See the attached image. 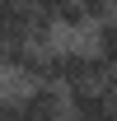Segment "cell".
Returning a JSON list of instances; mask_svg holds the SVG:
<instances>
[{"instance_id": "2", "label": "cell", "mask_w": 117, "mask_h": 121, "mask_svg": "<svg viewBox=\"0 0 117 121\" xmlns=\"http://www.w3.org/2000/svg\"><path fill=\"white\" fill-rule=\"evenodd\" d=\"M28 19H33V9L24 0H0V33L10 47H28Z\"/></svg>"}, {"instance_id": "3", "label": "cell", "mask_w": 117, "mask_h": 121, "mask_svg": "<svg viewBox=\"0 0 117 121\" xmlns=\"http://www.w3.org/2000/svg\"><path fill=\"white\" fill-rule=\"evenodd\" d=\"M94 33V56L108 65V70H117V19H108V23H98Z\"/></svg>"}, {"instance_id": "4", "label": "cell", "mask_w": 117, "mask_h": 121, "mask_svg": "<svg viewBox=\"0 0 117 121\" xmlns=\"http://www.w3.org/2000/svg\"><path fill=\"white\" fill-rule=\"evenodd\" d=\"M80 9H84V23H89V28H98V23L117 19V0H80Z\"/></svg>"}, {"instance_id": "7", "label": "cell", "mask_w": 117, "mask_h": 121, "mask_svg": "<svg viewBox=\"0 0 117 121\" xmlns=\"http://www.w3.org/2000/svg\"><path fill=\"white\" fill-rule=\"evenodd\" d=\"M56 121H75V117H70V112H66V117H56Z\"/></svg>"}, {"instance_id": "5", "label": "cell", "mask_w": 117, "mask_h": 121, "mask_svg": "<svg viewBox=\"0 0 117 121\" xmlns=\"http://www.w3.org/2000/svg\"><path fill=\"white\" fill-rule=\"evenodd\" d=\"M98 89H103V93L117 103V70H108V75H103V84H98Z\"/></svg>"}, {"instance_id": "1", "label": "cell", "mask_w": 117, "mask_h": 121, "mask_svg": "<svg viewBox=\"0 0 117 121\" xmlns=\"http://www.w3.org/2000/svg\"><path fill=\"white\" fill-rule=\"evenodd\" d=\"M66 112L75 121H117L112 112V98L94 84H80V89H66Z\"/></svg>"}, {"instance_id": "8", "label": "cell", "mask_w": 117, "mask_h": 121, "mask_svg": "<svg viewBox=\"0 0 117 121\" xmlns=\"http://www.w3.org/2000/svg\"><path fill=\"white\" fill-rule=\"evenodd\" d=\"M112 112H117V103H112Z\"/></svg>"}, {"instance_id": "6", "label": "cell", "mask_w": 117, "mask_h": 121, "mask_svg": "<svg viewBox=\"0 0 117 121\" xmlns=\"http://www.w3.org/2000/svg\"><path fill=\"white\" fill-rule=\"evenodd\" d=\"M24 5H28V9H33V14H38V9H42V5H47V0H24Z\"/></svg>"}]
</instances>
